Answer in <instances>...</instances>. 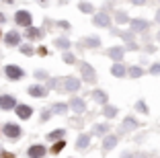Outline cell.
<instances>
[{
  "label": "cell",
  "instance_id": "cell-1",
  "mask_svg": "<svg viewBox=\"0 0 160 158\" xmlns=\"http://www.w3.org/2000/svg\"><path fill=\"white\" fill-rule=\"evenodd\" d=\"M80 89V80L78 78H72V76H66L62 80V90L60 93H76Z\"/></svg>",
  "mask_w": 160,
  "mask_h": 158
},
{
  "label": "cell",
  "instance_id": "cell-2",
  "mask_svg": "<svg viewBox=\"0 0 160 158\" xmlns=\"http://www.w3.org/2000/svg\"><path fill=\"white\" fill-rule=\"evenodd\" d=\"M2 131H4V135H6V138H10L12 142H17V140L21 138V134H23L21 125H17V123H6Z\"/></svg>",
  "mask_w": 160,
  "mask_h": 158
},
{
  "label": "cell",
  "instance_id": "cell-3",
  "mask_svg": "<svg viewBox=\"0 0 160 158\" xmlns=\"http://www.w3.org/2000/svg\"><path fill=\"white\" fill-rule=\"evenodd\" d=\"M14 21H17V25H21V27H31V25H33V17H31L29 10H19V13L14 14Z\"/></svg>",
  "mask_w": 160,
  "mask_h": 158
},
{
  "label": "cell",
  "instance_id": "cell-4",
  "mask_svg": "<svg viewBox=\"0 0 160 158\" xmlns=\"http://www.w3.org/2000/svg\"><path fill=\"white\" fill-rule=\"evenodd\" d=\"M4 74H6V78L8 80H21L25 76V72H23V68H19V66H6L4 68Z\"/></svg>",
  "mask_w": 160,
  "mask_h": 158
},
{
  "label": "cell",
  "instance_id": "cell-5",
  "mask_svg": "<svg viewBox=\"0 0 160 158\" xmlns=\"http://www.w3.org/2000/svg\"><path fill=\"white\" fill-rule=\"evenodd\" d=\"M17 107V101H14V97H10V94H0V109L2 111H10V109Z\"/></svg>",
  "mask_w": 160,
  "mask_h": 158
},
{
  "label": "cell",
  "instance_id": "cell-6",
  "mask_svg": "<svg viewBox=\"0 0 160 158\" xmlns=\"http://www.w3.org/2000/svg\"><path fill=\"white\" fill-rule=\"evenodd\" d=\"M45 154H47V150H45V146H41V144H33L31 148L27 150L29 158H43Z\"/></svg>",
  "mask_w": 160,
  "mask_h": 158
},
{
  "label": "cell",
  "instance_id": "cell-7",
  "mask_svg": "<svg viewBox=\"0 0 160 158\" xmlns=\"http://www.w3.org/2000/svg\"><path fill=\"white\" fill-rule=\"evenodd\" d=\"M80 72H82V78H84L86 82H94V80H97L92 66H88V64H80Z\"/></svg>",
  "mask_w": 160,
  "mask_h": 158
},
{
  "label": "cell",
  "instance_id": "cell-8",
  "mask_svg": "<svg viewBox=\"0 0 160 158\" xmlns=\"http://www.w3.org/2000/svg\"><path fill=\"white\" fill-rule=\"evenodd\" d=\"M14 111H17L19 119H29V117L33 115V107H29V105H17Z\"/></svg>",
  "mask_w": 160,
  "mask_h": 158
},
{
  "label": "cell",
  "instance_id": "cell-9",
  "mask_svg": "<svg viewBox=\"0 0 160 158\" xmlns=\"http://www.w3.org/2000/svg\"><path fill=\"white\" fill-rule=\"evenodd\" d=\"M29 94L31 97H37V99H43L47 94V89L41 86V84H33V86H29Z\"/></svg>",
  "mask_w": 160,
  "mask_h": 158
},
{
  "label": "cell",
  "instance_id": "cell-10",
  "mask_svg": "<svg viewBox=\"0 0 160 158\" xmlns=\"http://www.w3.org/2000/svg\"><path fill=\"white\" fill-rule=\"evenodd\" d=\"M94 25H97V27H109V25H111V19H109V14H107V13L94 14Z\"/></svg>",
  "mask_w": 160,
  "mask_h": 158
},
{
  "label": "cell",
  "instance_id": "cell-11",
  "mask_svg": "<svg viewBox=\"0 0 160 158\" xmlns=\"http://www.w3.org/2000/svg\"><path fill=\"white\" fill-rule=\"evenodd\" d=\"M123 54H125V51H123V47H109L107 49V56L111 58V60H115V62H119V60H123Z\"/></svg>",
  "mask_w": 160,
  "mask_h": 158
},
{
  "label": "cell",
  "instance_id": "cell-12",
  "mask_svg": "<svg viewBox=\"0 0 160 158\" xmlns=\"http://www.w3.org/2000/svg\"><path fill=\"white\" fill-rule=\"evenodd\" d=\"M6 45H10V47H14V45H19V41H21V35L17 31H8L6 33Z\"/></svg>",
  "mask_w": 160,
  "mask_h": 158
},
{
  "label": "cell",
  "instance_id": "cell-13",
  "mask_svg": "<svg viewBox=\"0 0 160 158\" xmlns=\"http://www.w3.org/2000/svg\"><path fill=\"white\" fill-rule=\"evenodd\" d=\"M140 125L133 117H125V121H123V125H121V131L125 134V131H129V130H136V127Z\"/></svg>",
  "mask_w": 160,
  "mask_h": 158
},
{
  "label": "cell",
  "instance_id": "cell-14",
  "mask_svg": "<svg viewBox=\"0 0 160 158\" xmlns=\"http://www.w3.org/2000/svg\"><path fill=\"white\" fill-rule=\"evenodd\" d=\"M70 107L74 109V113H84V101H82V99H72L70 101Z\"/></svg>",
  "mask_w": 160,
  "mask_h": 158
},
{
  "label": "cell",
  "instance_id": "cell-15",
  "mask_svg": "<svg viewBox=\"0 0 160 158\" xmlns=\"http://www.w3.org/2000/svg\"><path fill=\"white\" fill-rule=\"evenodd\" d=\"M111 74L113 76H117V78H123V76L127 74V68L123 64H115L113 68H111Z\"/></svg>",
  "mask_w": 160,
  "mask_h": 158
},
{
  "label": "cell",
  "instance_id": "cell-16",
  "mask_svg": "<svg viewBox=\"0 0 160 158\" xmlns=\"http://www.w3.org/2000/svg\"><path fill=\"white\" fill-rule=\"evenodd\" d=\"M148 29V23L144 19H133L132 21V31H146Z\"/></svg>",
  "mask_w": 160,
  "mask_h": 158
},
{
  "label": "cell",
  "instance_id": "cell-17",
  "mask_svg": "<svg viewBox=\"0 0 160 158\" xmlns=\"http://www.w3.org/2000/svg\"><path fill=\"white\" fill-rule=\"evenodd\" d=\"M88 144H90V135H88V134H82V135L78 138V142H76V148L84 150V148H86Z\"/></svg>",
  "mask_w": 160,
  "mask_h": 158
},
{
  "label": "cell",
  "instance_id": "cell-18",
  "mask_svg": "<svg viewBox=\"0 0 160 158\" xmlns=\"http://www.w3.org/2000/svg\"><path fill=\"white\" fill-rule=\"evenodd\" d=\"M115 144H117V138H115V135H107L105 142H103V150H113Z\"/></svg>",
  "mask_w": 160,
  "mask_h": 158
},
{
  "label": "cell",
  "instance_id": "cell-19",
  "mask_svg": "<svg viewBox=\"0 0 160 158\" xmlns=\"http://www.w3.org/2000/svg\"><path fill=\"white\" fill-rule=\"evenodd\" d=\"M92 99H94V101L105 103V105H107V94H105L103 90H92Z\"/></svg>",
  "mask_w": 160,
  "mask_h": 158
},
{
  "label": "cell",
  "instance_id": "cell-20",
  "mask_svg": "<svg viewBox=\"0 0 160 158\" xmlns=\"http://www.w3.org/2000/svg\"><path fill=\"white\" fill-rule=\"evenodd\" d=\"M64 148H66V140H60V142H56V144L52 146V154H60Z\"/></svg>",
  "mask_w": 160,
  "mask_h": 158
},
{
  "label": "cell",
  "instance_id": "cell-21",
  "mask_svg": "<svg viewBox=\"0 0 160 158\" xmlns=\"http://www.w3.org/2000/svg\"><path fill=\"white\" fill-rule=\"evenodd\" d=\"M84 45L86 47H99L101 41H99V37H86L84 39Z\"/></svg>",
  "mask_w": 160,
  "mask_h": 158
},
{
  "label": "cell",
  "instance_id": "cell-22",
  "mask_svg": "<svg viewBox=\"0 0 160 158\" xmlns=\"http://www.w3.org/2000/svg\"><path fill=\"white\" fill-rule=\"evenodd\" d=\"M127 72H129V76H132V78H140V76L144 74V72H142V68H140V66H132V68L127 70Z\"/></svg>",
  "mask_w": 160,
  "mask_h": 158
},
{
  "label": "cell",
  "instance_id": "cell-23",
  "mask_svg": "<svg viewBox=\"0 0 160 158\" xmlns=\"http://www.w3.org/2000/svg\"><path fill=\"white\" fill-rule=\"evenodd\" d=\"M27 37L29 39H35V37H41V31L35 27H27Z\"/></svg>",
  "mask_w": 160,
  "mask_h": 158
},
{
  "label": "cell",
  "instance_id": "cell-24",
  "mask_svg": "<svg viewBox=\"0 0 160 158\" xmlns=\"http://www.w3.org/2000/svg\"><path fill=\"white\" fill-rule=\"evenodd\" d=\"M103 115L111 119V117H115V115H117V109H115V107H111V105H107V107L103 109Z\"/></svg>",
  "mask_w": 160,
  "mask_h": 158
},
{
  "label": "cell",
  "instance_id": "cell-25",
  "mask_svg": "<svg viewBox=\"0 0 160 158\" xmlns=\"http://www.w3.org/2000/svg\"><path fill=\"white\" fill-rule=\"evenodd\" d=\"M68 111V105H64V103H58V105H53V109H52V113H66Z\"/></svg>",
  "mask_w": 160,
  "mask_h": 158
},
{
  "label": "cell",
  "instance_id": "cell-26",
  "mask_svg": "<svg viewBox=\"0 0 160 158\" xmlns=\"http://www.w3.org/2000/svg\"><path fill=\"white\" fill-rule=\"evenodd\" d=\"M56 47H60V49H68V47H70V41L64 39V37H60V39H56Z\"/></svg>",
  "mask_w": 160,
  "mask_h": 158
},
{
  "label": "cell",
  "instance_id": "cell-27",
  "mask_svg": "<svg viewBox=\"0 0 160 158\" xmlns=\"http://www.w3.org/2000/svg\"><path fill=\"white\" fill-rule=\"evenodd\" d=\"M64 134H66L64 130H56L52 134H47V140H60V138H64Z\"/></svg>",
  "mask_w": 160,
  "mask_h": 158
},
{
  "label": "cell",
  "instance_id": "cell-28",
  "mask_svg": "<svg viewBox=\"0 0 160 158\" xmlns=\"http://www.w3.org/2000/svg\"><path fill=\"white\" fill-rule=\"evenodd\" d=\"M78 8L82 10V13H92V8H94V6L90 4V2H80V4H78Z\"/></svg>",
  "mask_w": 160,
  "mask_h": 158
},
{
  "label": "cell",
  "instance_id": "cell-29",
  "mask_svg": "<svg viewBox=\"0 0 160 158\" xmlns=\"http://www.w3.org/2000/svg\"><path fill=\"white\" fill-rule=\"evenodd\" d=\"M136 109H138V111H142V113H148V107H146V103H144V101H138L136 103Z\"/></svg>",
  "mask_w": 160,
  "mask_h": 158
},
{
  "label": "cell",
  "instance_id": "cell-30",
  "mask_svg": "<svg viewBox=\"0 0 160 158\" xmlns=\"http://www.w3.org/2000/svg\"><path fill=\"white\" fill-rule=\"evenodd\" d=\"M115 19H117V23H127V14L125 13H117Z\"/></svg>",
  "mask_w": 160,
  "mask_h": 158
},
{
  "label": "cell",
  "instance_id": "cell-31",
  "mask_svg": "<svg viewBox=\"0 0 160 158\" xmlns=\"http://www.w3.org/2000/svg\"><path fill=\"white\" fill-rule=\"evenodd\" d=\"M107 130H109V125H107V123H103V125H97V127H94V134H105Z\"/></svg>",
  "mask_w": 160,
  "mask_h": 158
},
{
  "label": "cell",
  "instance_id": "cell-32",
  "mask_svg": "<svg viewBox=\"0 0 160 158\" xmlns=\"http://www.w3.org/2000/svg\"><path fill=\"white\" fill-rule=\"evenodd\" d=\"M64 62H66V64H74L76 58L72 56V54H68V51H66V54H64Z\"/></svg>",
  "mask_w": 160,
  "mask_h": 158
},
{
  "label": "cell",
  "instance_id": "cell-33",
  "mask_svg": "<svg viewBox=\"0 0 160 158\" xmlns=\"http://www.w3.org/2000/svg\"><path fill=\"white\" fill-rule=\"evenodd\" d=\"M21 51L27 54V56H31V54H33V47H31V45H23V47H21Z\"/></svg>",
  "mask_w": 160,
  "mask_h": 158
},
{
  "label": "cell",
  "instance_id": "cell-34",
  "mask_svg": "<svg viewBox=\"0 0 160 158\" xmlns=\"http://www.w3.org/2000/svg\"><path fill=\"white\" fill-rule=\"evenodd\" d=\"M150 72H152V74H160V64H154V66H152V68H150Z\"/></svg>",
  "mask_w": 160,
  "mask_h": 158
},
{
  "label": "cell",
  "instance_id": "cell-35",
  "mask_svg": "<svg viewBox=\"0 0 160 158\" xmlns=\"http://www.w3.org/2000/svg\"><path fill=\"white\" fill-rule=\"evenodd\" d=\"M35 76H37V78L41 80V78H45L47 74H45V72H43V70H37V72H35Z\"/></svg>",
  "mask_w": 160,
  "mask_h": 158
},
{
  "label": "cell",
  "instance_id": "cell-36",
  "mask_svg": "<svg viewBox=\"0 0 160 158\" xmlns=\"http://www.w3.org/2000/svg\"><path fill=\"white\" fill-rule=\"evenodd\" d=\"M0 156H2V158H14V154L12 152H2Z\"/></svg>",
  "mask_w": 160,
  "mask_h": 158
},
{
  "label": "cell",
  "instance_id": "cell-37",
  "mask_svg": "<svg viewBox=\"0 0 160 158\" xmlns=\"http://www.w3.org/2000/svg\"><path fill=\"white\" fill-rule=\"evenodd\" d=\"M60 27H62V29H68L70 25H68V21H60Z\"/></svg>",
  "mask_w": 160,
  "mask_h": 158
},
{
  "label": "cell",
  "instance_id": "cell-38",
  "mask_svg": "<svg viewBox=\"0 0 160 158\" xmlns=\"http://www.w3.org/2000/svg\"><path fill=\"white\" fill-rule=\"evenodd\" d=\"M133 4H144V2H146V0H132Z\"/></svg>",
  "mask_w": 160,
  "mask_h": 158
},
{
  "label": "cell",
  "instance_id": "cell-39",
  "mask_svg": "<svg viewBox=\"0 0 160 158\" xmlns=\"http://www.w3.org/2000/svg\"><path fill=\"white\" fill-rule=\"evenodd\" d=\"M156 21H158V23H160V10H158V13H156Z\"/></svg>",
  "mask_w": 160,
  "mask_h": 158
},
{
  "label": "cell",
  "instance_id": "cell-40",
  "mask_svg": "<svg viewBox=\"0 0 160 158\" xmlns=\"http://www.w3.org/2000/svg\"><path fill=\"white\" fill-rule=\"evenodd\" d=\"M39 2H47V0H39Z\"/></svg>",
  "mask_w": 160,
  "mask_h": 158
},
{
  "label": "cell",
  "instance_id": "cell-41",
  "mask_svg": "<svg viewBox=\"0 0 160 158\" xmlns=\"http://www.w3.org/2000/svg\"><path fill=\"white\" fill-rule=\"evenodd\" d=\"M158 39H160V33H158Z\"/></svg>",
  "mask_w": 160,
  "mask_h": 158
},
{
  "label": "cell",
  "instance_id": "cell-42",
  "mask_svg": "<svg viewBox=\"0 0 160 158\" xmlns=\"http://www.w3.org/2000/svg\"><path fill=\"white\" fill-rule=\"evenodd\" d=\"M0 154H2V150H0Z\"/></svg>",
  "mask_w": 160,
  "mask_h": 158
},
{
  "label": "cell",
  "instance_id": "cell-43",
  "mask_svg": "<svg viewBox=\"0 0 160 158\" xmlns=\"http://www.w3.org/2000/svg\"><path fill=\"white\" fill-rule=\"evenodd\" d=\"M0 35H2V33H0Z\"/></svg>",
  "mask_w": 160,
  "mask_h": 158
}]
</instances>
